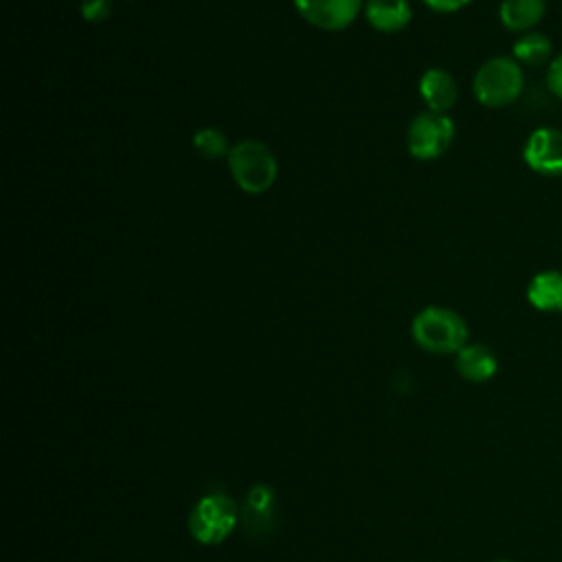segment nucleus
<instances>
[{
	"instance_id": "2",
	"label": "nucleus",
	"mask_w": 562,
	"mask_h": 562,
	"mask_svg": "<svg viewBox=\"0 0 562 562\" xmlns=\"http://www.w3.org/2000/svg\"><path fill=\"white\" fill-rule=\"evenodd\" d=\"M226 158H228V171L235 184L250 195L268 191L277 180V173H279L277 156L261 140H255V138L239 140L231 147Z\"/></svg>"
},
{
	"instance_id": "13",
	"label": "nucleus",
	"mask_w": 562,
	"mask_h": 562,
	"mask_svg": "<svg viewBox=\"0 0 562 562\" xmlns=\"http://www.w3.org/2000/svg\"><path fill=\"white\" fill-rule=\"evenodd\" d=\"M553 55V44L544 33L538 31H527L522 33L512 48V57L520 66H540L544 61H551Z\"/></svg>"
},
{
	"instance_id": "6",
	"label": "nucleus",
	"mask_w": 562,
	"mask_h": 562,
	"mask_svg": "<svg viewBox=\"0 0 562 562\" xmlns=\"http://www.w3.org/2000/svg\"><path fill=\"white\" fill-rule=\"evenodd\" d=\"M296 13L321 31H345L364 9L362 0H292Z\"/></svg>"
},
{
	"instance_id": "12",
	"label": "nucleus",
	"mask_w": 562,
	"mask_h": 562,
	"mask_svg": "<svg viewBox=\"0 0 562 562\" xmlns=\"http://www.w3.org/2000/svg\"><path fill=\"white\" fill-rule=\"evenodd\" d=\"M527 301L538 312H560L562 314V272L542 270L527 285Z\"/></svg>"
},
{
	"instance_id": "15",
	"label": "nucleus",
	"mask_w": 562,
	"mask_h": 562,
	"mask_svg": "<svg viewBox=\"0 0 562 562\" xmlns=\"http://www.w3.org/2000/svg\"><path fill=\"white\" fill-rule=\"evenodd\" d=\"M272 507H274V492L272 487L259 483L255 485L248 496H246V514L248 518H257L259 522L272 514Z\"/></svg>"
},
{
	"instance_id": "1",
	"label": "nucleus",
	"mask_w": 562,
	"mask_h": 562,
	"mask_svg": "<svg viewBox=\"0 0 562 562\" xmlns=\"http://www.w3.org/2000/svg\"><path fill=\"white\" fill-rule=\"evenodd\" d=\"M411 334L417 347L439 356L457 353L468 345V323L461 314L443 305L419 310L411 323Z\"/></svg>"
},
{
	"instance_id": "8",
	"label": "nucleus",
	"mask_w": 562,
	"mask_h": 562,
	"mask_svg": "<svg viewBox=\"0 0 562 562\" xmlns=\"http://www.w3.org/2000/svg\"><path fill=\"white\" fill-rule=\"evenodd\" d=\"M419 97L430 112H448L459 99L457 79L443 68H428L419 77Z\"/></svg>"
},
{
	"instance_id": "16",
	"label": "nucleus",
	"mask_w": 562,
	"mask_h": 562,
	"mask_svg": "<svg viewBox=\"0 0 562 562\" xmlns=\"http://www.w3.org/2000/svg\"><path fill=\"white\" fill-rule=\"evenodd\" d=\"M79 13L86 22H103L112 13V0H81Z\"/></svg>"
},
{
	"instance_id": "18",
	"label": "nucleus",
	"mask_w": 562,
	"mask_h": 562,
	"mask_svg": "<svg viewBox=\"0 0 562 562\" xmlns=\"http://www.w3.org/2000/svg\"><path fill=\"white\" fill-rule=\"evenodd\" d=\"M422 2L437 13H454L465 4H470V0H422Z\"/></svg>"
},
{
	"instance_id": "11",
	"label": "nucleus",
	"mask_w": 562,
	"mask_h": 562,
	"mask_svg": "<svg viewBox=\"0 0 562 562\" xmlns=\"http://www.w3.org/2000/svg\"><path fill=\"white\" fill-rule=\"evenodd\" d=\"M544 11V0H503L498 7V18L507 31H516L522 35L527 31H533L536 24H540Z\"/></svg>"
},
{
	"instance_id": "5",
	"label": "nucleus",
	"mask_w": 562,
	"mask_h": 562,
	"mask_svg": "<svg viewBox=\"0 0 562 562\" xmlns=\"http://www.w3.org/2000/svg\"><path fill=\"white\" fill-rule=\"evenodd\" d=\"M454 140V121L443 112H419L406 130V147L417 160H435Z\"/></svg>"
},
{
	"instance_id": "14",
	"label": "nucleus",
	"mask_w": 562,
	"mask_h": 562,
	"mask_svg": "<svg viewBox=\"0 0 562 562\" xmlns=\"http://www.w3.org/2000/svg\"><path fill=\"white\" fill-rule=\"evenodd\" d=\"M193 147L200 156L209 158V160H215V158H222V156H228L231 147L228 145V138L222 130L217 127H202L193 134Z\"/></svg>"
},
{
	"instance_id": "4",
	"label": "nucleus",
	"mask_w": 562,
	"mask_h": 562,
	"mask_svg": "<svg viewBox=\"0 0 562 562\" xmlns=\"http://www.w3.org/2000/svg\"><path fill=\"white\" fill-rule=\"evenodd\" d=\"M237 520H239L237 503L222 492H213L202 496L193 505L189 514V533L200 544H220L235 531Z\"/></svg>"
},
{
	"instance_id": "7",
	"label": "nucleus",
	"mask_w": 562,
	"mask_h": 562,
	"mask_svg": "<svg viewBox=\"0 0 562 562\" xmlns=\"http://www.w3.org/2000/svg\"><path fill=\"white\" fill-rule=\"evenodd\" d=\"M522 160L540 176H562V130L536 127L525 140Z\"/></svg>"
},
{
	"instance_id": "9",
	"label": "nucleus",
	"mask_w": 562,
	"mask_h": 562,
	"mask_svg": "<svg viewBox=\"0 0 562 562\" xmlns=\"http://www.w3.org/2000/svg\"><path fill=\"white\" fill-rule=\"evenodd\" d=\"M454 369L468 382H487L498 371V360L487 345L468 342L454 353Z\"/></svg>"
},
{
	"instance_id": "17",
	"label": "nucleus",
	"mask_w": 562,
	"mask_h": 562,
	"mask_svg": "<svg viewBox=\"0 0 562 562\" xmlns=\"http://www.w3.org/2000/svg\"><path fill=\"white\" fill-rule=\"evenodd\" d=\"M547 86L549 90L562 99V53H558L551 61H549V68H547Z\"/></svg>"
},
{
	"instance_id": "3",
	"label": "nucleus",
	"mask_w": 562,
	"mask_h": 562,
	"mask_svg": "<svg viewBox=\"0 0 562 562\" xmlns=\"http://www.w3.org/2000/svg\"><path fill=\"white\" fill-rule=\"evenodd\" d=\"M522 66L507 55H496L483 61L472 79L474 97L485 108H505L514 103L522 94Z\"/></svg>"
},
{
	"instance_id": "10",
	"label": "nucleus",
	"mask_w": 562,
	"mask_h": 562,
	"mask_svg": "<svg viewBox=\"0 0 562 562\" xmlns=\"http://www.w3.org/2000/svg\"><path fill=\"white\" fill-rule=\"evenodd\" d=\"M362 11L367 22L380 33H397L406 29L413 18L408 0H367Z\"/></svg>"
},
{
	"instance_id": "19",
	"label": "nucleus",
	"mask_w": 562,
	"mask_h": 562,
	"mask_svg": "<svg viewBox=\"0 0 562 562\" xmlns=\"http://www.w3.org/2000/svg\"><path fill=\"white\" fill-rule=\"evenodd\" d=\"M494 562H514V560H494Z\"/></svg>"
}]
</instances>
